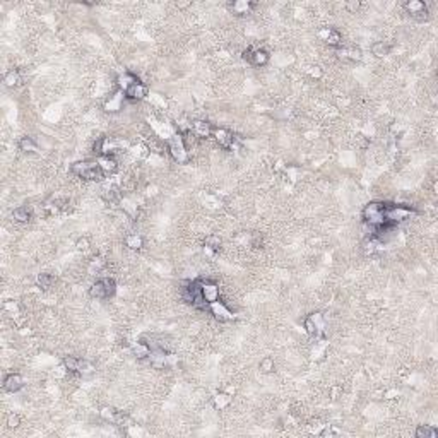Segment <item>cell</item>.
Wrapping results in <instances>:
<instances>
[{"label": "cell", "mask_w": 438, "mask_h": 438, "mask_svg": "<svg viewBox=\"0 0 438 438\" xmlns=\"http://www.w3.org/2000/svg\"><path fill=\"white\" fill-rule=\"evenodd\" d=\"M71 173L76 176H79V178H83V180H89V181H99L104 178L103 172L99 170L98 161H91V160L74 163V165L71 166Z\"/></svg>", "instance_id": "6da1fadb"}, {"label": "cell", "mask_w": 438, "mask_h": 438, "mask_svg": "<svg viewBox=\"0 0 438 438\" xmlns=\"http://www.w3.org/2000/svg\"><path fill=\"white\" fill-rule=\"evenodd\" d=\"M181 298H183L187 303L192 305V307H195L199 310L207 308V303H205V300L202 296V282H200V279L187 282V284L181 288Z\"/></svg>", "instance_id": "7a4b0ae2"}, {"label": "cell", "mask_w": 438, "mask_h": 438, "mask_svg": "<svg viewBox=\"0 0 438 438\" xmlns=\"http://www.w3.org/2000/svg\"><path fill=\"white\" fill-rule=\"evenodd\" d=\"M385 207H387V204H383V202L366 204L361 211L363 221H365L366 224H370L373 230L375 228H378L380 224L385 223Z\"/></svg>", "instance_id": "3957f363"}, {"label": "cell", "mask_w": 438, "mask_h": 438, "mask_svg": "<svg viewBox=\"0 0 438 438\" xmlns=\"http://www.w3.org/2000/svg\"><path fill=\"white\" fill-rule=\"evenodd\" d=\"M117 293V282L113 277H101L89 288V294L94 300H108Z\"/></svg>", "instance_id": "277c9868"}, {"label": "cell", "mask_w": 438, "mask_h": 438, "mask_svg": "<svg viewBox=\"0 0 438 438\" xmlns=\"http://www.w3.org/2000/svg\"><path fill=\"white\" fill-rule=\"evenodd\" d=\"M414 216V209L408 205H387L385 207V223L389 224H399L404 223L409 218Z\"/></svg>", "instance_id": "5b68a950"}, {"label": "cell", "mask_w": 438, "mask_h": 438, "mask_svg": "<svg viewBox=\"0 0 438 438\" xmlns=\"http://www.w3.org/2000/svg\"><path fill=\"white\" fill-rule=\"evenodd\" d=\"M303 327L305 331H307V334L310 337H315V339H319V337L324 336L325 332V319L322 313H310V315L305 319L303 322Z\"/></svg>", "instance_id": "8992f818"}, {"label": "cell", "mask_w": 438, "mask_h": 438, "mask_svg": "<svg viewBox=\"0 0 438 438\" xmlns=\"http://www.w3.org/2000/svg\"><path fill=\"white\" fill-rule=\"evenodd\" d=\"M170 154H172L173 160L180 163V165L188 161V147L183 142L181 135H175V137L170 141Z\"/></svg>", "instance_id": "52a82bcc"}, {"label": "cell", "mask_w": 438, "mask_h": 438, "mask_svg": "<svg viewBox=\"0 0 438 438\" xmlns=\"http://www.w3.org/2000/svg\"><path fill=\"white\" fill-rule=\"evenodd\" d=\"M404 10L411 15V17L420 19V21L428 19V7H426V3L421 2V0H409V2H406Z\"/></svg>", "instance_id": "ba28073f"}, {"label": "cell", "mask_w": 438, "mask_h": 438, "mask_svg": "<svg viewBox=\"0 0 438 438\" xmlns=\"http://www.w3.org/2000/svg\"><path fill=\"white\" fill-rule=\"evenodd\" d=\"M209 312L212 313V315H214V319L216 320H219V322H230V320H233L235 319V315H233V312H231L230 308L226 307V305L223 303V301H212V303H209Z\"/></svg>", "instance_id": "9c48e42d"}, {"label": "cell", "mask_w": 438, "mask_h": 438, "mask_svg": "<svg viewBox=\"0 0 438 438\" xmlns=\"http://www.w3.org/2000/svg\"><path fill=\"white\" fill-rule=\"evenodd\" d=\"M64 365L69 371H72V373H88V371H91V365H89L86 359L76 358V356H67V358L64 359Z\"/></svg>", "instance_id": "30bf717a"}, {"label": "cell", "mask_w": 438, "mask_h": 438, "mask_svg": "<svg viewBox=\"0 0 438 438\" xmlns=\"http://www.w3.org/2000/svg\"><path fill=\"white\" fill-rule=\"evenodd\" d=\"M245 57L247 60L250 62L254 67H263V65L269 64V53L265 52L263 48H255V50H249V52H245Z\"/></svg>", "instance_id": "8fae6325"}, {"label": "cell", "mask_w": 438, "mask_h": 438, "mask_svg": "<svg viewBox=\"0 0 438 438\" xmlns=\"http://www.w3.org/2000/svg\"><path fill=\"white\" fill-rule=\"evenodd\" d=\"M212 135H214L216 142H218L221 147H224V149H233V147H235L236 137H235L233 134H231L230 130H226V129H214V130H212Z\"/></svg>", "instance_id": "7c38bea8"}, {"label": "cell", "mask_w": 438, "mask_h": 438, "mask_svg": "<svg viewBox=\"0 0 438 438\" xmlns=\"http://www.w3.org/2000/svg\"><path fill=\"white\" fill-rule=\"evenodd\" d=\"M200 282H202V296L209 307V303L219 300V286L212 281H207V279H205V281L200 279Z\"/></svg>", "instance_id": "4fadbf2b"}, {"label": "cell", "mask_w": 438, "mask_h": 438, "mask_svg": "<svg viewBox=\"0 0 438 438\" xmlns=\"http://www.w3.org/2000/svg\"><path fill=\"white\" fill-rule=\"evenodd\" d=\"M147 94H149V89H147L146 84L141 83V81H139V83H135L134 86H130L125 91V98L132 99V101H142Z\"/></svg>", "instance_id": "5bb4252c"}, {"label": "cell", "mask_w": 438, "mask_h": 438, "mask_svg": "<svg viewBox=\"0 0 438 438\" xmlns=\"http://www.w3.org/2000/svg\"><path fill=\"white\" fill-rule=\"evenodd\" d=\"M123 101H125V92L117 89V91L113 92V96H110V99L104 103V111H108V113H117V111L122 110Z\"/></svg>", "instance_id": "9a60e30c"}, {"label": "cell", "mask_w": 438, "mask_h": 438, "mask_svg": "<svg viewBox=\"0 0 438 438\" xmlns=\"http://www.w3.org/2000/svg\"><path fill=\"white\" fill-rule=\"evenodd\" d=\"M98 165H99V170L103 172L104 176H110L113 175L115 172H117L118 165H117V160H115L111 154H101V156L98 158Z\"/></svg>", "instance_id": "2e32d148"}, {"label": "cell", "mask_w": 438, "mask_h": 438, "mask_svg": "<svg viewBox=\"0 0 438 438\" xmlns=\"http://www.w3.org/2000/svg\"><path fill=\"white\" fill-rule=\"evenodd\" d=\"M24 387V378L19 373H9L5 378H3V389L10 394H15Z\"/></svg>", "instance_id": "e0dca14e"}, {"label": "cell", "mask_w": 438, "mask_h": 438, "mask_svg": "<svg viewBox=\"0 0 438 438\" xmlns=\"http://www.w3.org/2000/svg\"><path fill=\"white\" fill-rule=\"evenodd\" d=\"M337 53H339L341 59L348 62H359L363 57L361 50H359L358 46H341V48L337 50Z\"/></svg>", "instance_id": "ac0fdd59"}, {"label": "cell", "mask_w": 438, "mask_h": 438, "mask_svg": "<svg viewBox=\"0 0 438 438\" xmlns=\"http://www.w3.org/2000/svg\"><path fill=\"white\" fill-rule=\"evenodd\" d=\"M190 130H192L197 137L205 139V137H209V135H212V130H214V129H212L209 122H204V120H195V122L190 125Z\"/></svg>", "instance_id": "d6986e66"}, {"label": "cell", "mask_w": 438, "mask_h": 438, "mask_svg": "<svg viewBox=\"0 0 438 438\" xmlns=\"http://www.w3.org/2000/svg\"><path fill=\"white\" fill-rule=\"evenodd\" d=\"M322 36L325 38V43L331 46V48L339 50L341 46H343V36H341L339 31H336V29H325L324 33H322Z\"/></svg>", "instance_id": "ffe728a7"}, {"label": "cell", "mask_w": 438, "mask_h": 438, "mask_svg": "<svg viewBox=\"0 0 438 438\" xmlns=\"http://www.w3.org/2000/svg\"><path fill=\"white\" fill-rule=\"evenodd\" d=\"M17 146H19V151H22V153H26V154H36L38 151H40L36 142H34L31 137H28V135L19 139Z\"/></svg>", "instance_id": "44dd1931"}, {"label": "cell", "mask_w": 438, "mask_h": 438, "mask_svg": "<svg viewBox=\"0 0 438 438\" xmlns=\"http://www.w3.org/2000/svg\"><path fill=\"white\" fill-rule=\"evenodd\" d=\"M117 83H118V89H120V91L125 92L130 86H134L135 83H139V79L134 76V74H130V72H123L122 76H120L118 79H117Z\"/></svg>", "instance_id": "7402d4cb"}, {"label": "cell", "mask_w": 438, "mask_h": 438, "mask_svg": "<svg viewBox=\"0 0 438 438\" xmlns=\"http://www.w3.org/2000/svg\"><path fill=\"white\" fill-rule=\"evenodd\" d=\"M21 83H22L21 74L15 71V69H10V71L3 74V84H5L7 88H17Z\"/></svg>", "instance_id": "603a6c76"}, {"label": "cell", "mask_w": 438, "mask_h": 438, "mask_svg": "<svg viewBox=\"0 0 438 438\" xmlns=\"http://www.w3.org/2000/svg\"><path fill=\"white\" fill-rule=\"evenodd\" d=\"M55 281H57L55 276H52V274H48V272H41V274H38V277H36L38 288H41L43 291H48L50 288H53Z\"/></svg>", "instance_id": "cb8c5ba5"}, {"label": "cell", "mask_w": 438, "mask_h": 438, "mask_svg": "<svg viewBox=\"0 0 438 438\" xmlns=\"http://www.w3.org/2000/svg\"><path fill=\"white\" fill-rule=\"evenodd\" d=\"M254 9V3L249 2V0H236V2L231 3V10H233L235 14H249L250 10Z\"/></svg>", "instance_id": "d4e9b609"}, {"label": "cell", "mask_w": 438, "mask_h": 438, "mask_svg": "<svg viewBox=\"0 0 438 438\" xmlns=\"http://www.w3.org/2000/svg\"><path fill=\"white\" fill-rule=\"evenodd\" d=\"M418 438H437L438 432L437 428H433V426L430 425H420L416 428V433H414Z\"/></svg>", "instance_id": "484cf974"}, {"label": "cell", "mask_w": 438, "mask_h": 438, "mask_svg": "<svg viewBox=\"0 0 438 438\" xmlns=\"http://www.w3.org/2000/svg\"><path fill=\"white\" fill-rule=\"evenodd\" d=\"M12 218H14V221H17V223H28V221L31 219V209L21 205V207H17L12 211Z\"/></svg>", "instance_id": "4316f807"}, {"label": "cell", "mask_w": 438, "mask_h": 438, "mask_svg": "<svg viewBox=\"0 0 438 438\" xmlns=\"http://www.w3.org/2000/svg\"><path fill=\"white\" fill-rule=\"evenodd\" d=\"M132 352H134V356H137V358H149L151 354V346L147 343H137L134 344V348H132Z\"/></svg>", "instance_id": "83f0119b"}, {"label": "cell", "mask_w": 438, "mask_h": 438, "mask_svg": "<svg viewBox=\"0 0 438 438\" xmlns=\"http://www.w3.org/2000/svg\"><path fill=\"white\" fill-rule=\"evenodd\" d=\"M371 53L375 57H387L390 53V45L385 43V41H377L371 46Z\"/></svg>", "instance_id": "f1b7e54d"}, {"label": "cell", "mask_w": 438, "mask_h": 438, "mask_svg": "<svg viewBox=\"0 0 438 438\" xmlns=\"http://www.w3.org/2000/svg\"><path fill=\"white\" fill-rule=\"evenodd\" d=\"M142 243H144L142 242V236H139L137 233H132L125 238V245L132 250H139L142 247Z\"/></svg>", "instance_id": "f546056e"}, {"label": "cell", "mask_w": 438, "mask_h": 438, "mask_svg": "<svg viewBox=\"0 0 438 438\" xmlns=\"http://www.w3.org/2000/svg\"><path fill=\"white\" fill-rule=\"evenodd\" d=\"M221 247V240L218 238V236H209L207 240H205V250L207 252H218Z\"/></svg>", "instance_id": "4dcf8cb0"}, {"label": "cell", "mask_w": 438, "mask_h": 438, "mask_svg": "<svg viewBox=\"0 0 438 438\" xmlns=\"http://www.w3.org/2000/svg\"><path fill=\"white\" fill-rule=\"evenodd\" d=\"M230 402H231V397H230V395H226V394H219V395H216V397H214V406L218 409H224L228 404H230Z\"/></svg>", "instance_id": "1f68e13d"}, {"label": "cell", "mask_w": 438, "mask_h": 438, "mask_svg": "<svg viewBox=\"0 0 438 438\" xmlns=\"http://www.w3.org/2000/svg\"><path fill=\"white\" fill-rule=\"evenodd\" d=\"M259 368H261L262 373H270L274 370V359L272 358H263L259 363Z\"/></svg>", "instance_id": "d6a6232c"}, {"label": "cell", "mask_w": 438, "mask_h": 438, "mask_svg": "<svg viewBox=\"0 0 438 438\" xmlns=\"http://www.w3.org/2000/svg\"><path fill=\"white\" fill-rule=\"evenodd\" d=\"M103 265H104V261H103V259H94V261L91 262V265H89V272H91V274L99 272V270L103 269Z\"/></svg>", "instance_id": "836d02e7"}, {"label": "cell", "mask_w": 438, "mask_h": 438, "mask_svg": "<svg viewBox=\"0 0 438 438\" xmlns=\"http://www.w3.org/2000/svg\"><path fill=\"white\" fill-rule=\"evenodd\" d=\"M344 5H346L348 12H351V14H356L359 9H361V2H358V0H350V2H346Z\"/></svg>", "instance_id": "e575fe53"}, {"label": "cell", "mask_w": 438, "mask_h": 438, "mask_svg": "<svg viewBox=\"0 0 438 438\" xmlns=\"http://www.w3.org/2000/svg\"><path fill=\"white\" fill-rule=\"evenodd\" d=\"M7 426H9V428H17L19 418L15 416V414H9V416H7Z\"/></svg>", "instance_id": "d590c367"}, {"label": "cell", "mask_w": 438, "mask_h": 438, "mask_svg": "<svg viewBox=\"0 0 438 438\" xmlns=\"http://www.w3.org/2000/svg\"><path fill=\"white\" fill-rule=\"evenodd\" d=\"M86 245H88L86 240H79V242H77V247H79V249H86Z\"/></svg>", "instance_id": "8d00e7d4"}]
</instances>
